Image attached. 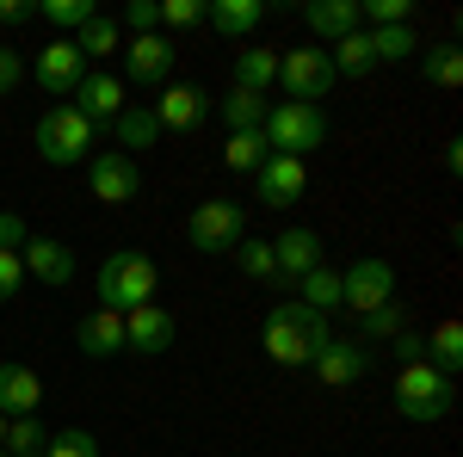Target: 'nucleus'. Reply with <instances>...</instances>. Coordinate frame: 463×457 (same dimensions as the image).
<instances>
[{"label":"nucleus","instance_id":"obj_1","mask_svg":"<svg viewBox=\"0 0 463 457\" xmlns=\"http://www.w3.org/2000/svg\"><path fill=\"white\" fill-rule=\"evenodd\" d=\"M93 290H99V309L130 316V309L155 303V290H161V266H155L148 253H137V247H118V253H106V260H99Z\"/></svg>","mask_w":463,"mask_h":457},{"label":"nucleus","instance_id":"obj_2","mask_svg":"<svg viewBox=\"0 0 463 457\" xmlns=\"http://www.w3.org/2000/svg\"><path fill=\"white\" fill-rule=\"evenodd\" d=\"M321 340H327V316L303 309L297 297H290V303H272V309H266L260 347H266V358H272V365H309Z\"/></svg>","mask_w":463,"mask_h":457},{"label":"nucleus","instance_id":"obj_3","mask_svg":"<svg viewBox=\"0 0 463 457\" xmlns=\"http://www.w3.org/2000/svg\"><path fill=\"white\" fill-rule=\"evenodd\" d=\"M451 408H458V384L451 377H439L427 358L420 365H402V377H395V414L402 421L432 426V421H445Z\"/></svg>","mask_w":463,"mask_h":457},{"label":"nucleus","instance_id":"obj_4","mask_svg":"<svg viewBox=\"0 0 463 457\" xmlns=\"http://www.w3.org/2000/svg\"><path fill=\"white\" fill-rule=\"evenodd\" d=\"M260 137H266V148L272 155H309V148H321L327 142V111L321 106H297V100H285V106L266 111V124H260Z\"/></svg>","mask_w":463,"mask_h":457},{"label":"nucleus","instance_id":"obj_5","mask_svg":"<svg viewBox=\"0 0 463 457\" xmlns=\"http://www.w3.org/2000/svg\"><path fill=\"white\" fill-rule=\"evenodd\" d=\"M93 137H99V130L74 106H50L37 118V155H43L50 167H80V155L93 148Z\"/></svg>","mask_w":463,"mask_h":457},{"label":"nucleus","instance_id":"obj_6","mask_svg":"<svg viewBox=\"0 0 463 457\" xmlns=\"http://www.w3.org/2000/svg\"><path fill=\"white\" fill-rule=\"evenodd\" d=\"M334 81H340V74L327 62V50H316V43L279 56V87H285V100H297V106H321Z\"/></svg>","mask_w":463,"mask_h":457},{"label":"nucleus","instance_id":"obj_7","mask_svg":"<svg viewBox=\"0 0 463 457\" xmlns=\"http://www.w3.org/2000/svg\"><path fill=\"white\" fill-rule=\"evenodd\" d=\"M383 303H395V266L377 260V253H364V260H353V266L340 272V309L371 316V309H383Z\"/></svg>","mask_w":463,"mask_h":457},{"label":"nucleus","instance_id":"obj_8","mask_svg":"<svg viewBox=\"0 0 463 457\" xmlns=\"http://www.w3.org/2000/svg\"><path fill=\"white\" fill-rule=\"evenodd\" d=\"M241 235H248V216H241V205H229V198L198 205L192 223H185V242L198 247V253H235Z\"/></svg>","mask_w":463,"mask_h":457},{"label":"nucleus","instance_id":"obj_9","mask_svg":"<svg viewBox=\"0 0 463 457\" xmlns=\"http://www.w3.org/2000/svg\"><path fill=\"white\" fill-rule=\"evenodd\" d=\"M309 371H316L327 389H353V384H364V371H371V347H358L353 334H327L316 347V358H309Z\"/></svg>","mask_w":463,"mask_h":457},{"label":"nucleus","instance_id":"obj_10","mask_svg":"<svg viewBox=\"0 0 463 457\" xmlns=\"http://www.w3.org/2000/svg\"><path fill=\"white\" fill-rule=\"evenodd\" d=\"M87 186H93L99 205H130V198L143 192L137 155H124V148H99V155H87Z\"/></svg>","mask_w":463,"mask_h":457},{"label":"nucleus","instance_id":"obj_11","mask_svg":"<svg viewBox=\"0 0 463 457\" xmlns=\"http://www.w3.org/2000/svg\"><path fill=\"white\" fill-rule=\"evenodd\" d=\"M32 81L50 93V100H74V87L87 81V62H80V50H74V37H56V43H43L32 62Z\"/></svg>","mask_w":463,"mask_h":457},{"label":"nucleus","instance_id":"obj_12","mask_svg":"<svg viewBox=\"0 0 463 457\" xmlns=\"http://www.w3.org/2000/svg\"><path fill=\"white\" fill-rule=\"evenodd\" d=\"M309 192V167L297 161V155H266L260 161V174H253V198L266 205V211H285Z\"/></svg>","mask_w":463,"mask_h":457},{"label":"nucleus","instance_id":"obj_13","mask_svg":"<svg viewBox=\"0 0 463 457\" xmlns=\"http://www.w3.org/2000/svg\"><path fill=\"white\" fill-rule=\"evenodd\" d=\"M155 124H161V130H179V137H185V130H198V124H204V118H211V93H204V87H192V81H167V87H161V100H155Z\"/></svg>","mask_w":463,"mask_h":457},{"label":"nucleus","instance_id":"obj_14","mask_svg":"<svg viewBox=\"0 0 463 457\" xmlns=\"http://www.w3.org/2000/svg\"><path fill=\"white\" fill-rule=\"evenodd\" d=\"M174 340H179V321H174V309H161V303H143V309H130V316H124V352L161 358Z\"/></svg>","mask_w":463,"mask_h":457},{"label":"nucleus","instance_id":"obj_15","mask_svg":"<svg viewBox=\"0 0 463 457\" xmlns=\"http://www.w3.org/2000/svg\"><path fill=\"white\" fill-rule=\"evenodd\" d=\"M272 266H279V290H285V284H297L303 272L327 266V242H321L316 229H285V235L272 242Z\"/></svg>","mask_w":463,"mask_h":457},{"label":"nucleus","instance_id":"obj_16","mask_svg":"<svg viewBox=\"0 0 463 457\" xmlns=\"http://www.w3.org/2000/svg\"><path fill=\"white\" fill-rule=\"evenodd\" d=\"M19 266H25L37 284H56V290H62V284H74V253L56 242V235H25Z\"/></svg>","mask_w":463,"mask_h":457},{"label":"nucleus","instance_id":"obj_17","mask_svg":"<svg viewBox=\"0 0 463 457\" xmlns=\"http://www.w3.org/2000/svg\"><path fill=\"white\" fill-rule=\"evenodd\" d=\"M74 111H80L93 130H111V118L124 111V81H118V74H87V81L74 87Z\"/></svg>","mask_w":463,"mask_h":457},{"label":"nucleus","instance_id":"obj_18","mask_svg":"<svg viewBox=\"0 0 463 457\" xmlns=\"http://www.w3.org/2000/svg\"><path fill=\"white\" fill-rule=\"evenodd\" d=\"M74 347L87 352V358H118V352H124V316L93 303L87 316L74 321Z\"/></svg>","mask_w":463,"mask_h":457},{"label":"nucleus","instance_id":"obj_19","mask_svg":"<svg viewBox=\"0 0 463 457\" xmlns=\"http://www.w3.org/2000/svg\"><path fill=\"white\" fill-rule=\"evenodd\" d=\"M124 56H130V81H143V87H167V81H174V62H179V50L161 32L155 37H130Z\"/></svg>","mask_w":463,"mask_h":457},{"label":"nucleus","instance_id":"obj_20","mask_svg":"<svg viewBox=\"0 0 463 457\" xmlns=\"http://www.w3.org/2000/svg\"><path fill=\"white\" fill-rule=\"evenodd\" d=\"M37 402H43V384H37L32 365H0V414L6 421H25V414H37Z\"/></svg>","mask_w":463,"mask_h":457},{"label":"nucleus","instance_id":"obj_21","mask_svg":"<svg viewBox=\"0 0 463 457\" xmlns=\"http://www.w3.org/2000/svg\"><path fill=\"white\" fill-rule=\"evenodd\" d=\"M303 25L316 37H327V43H340V37L364 32V13H358V0H309L303 6Z\"/></svg>","mask_w":463,"mask_h":457},{"label":"nucleus","instance_id":"obj_22","mask_svg":"<svg viewBox=\"0 0 463 457\" xmlns=\"http://www.w3.org/2000/svg\"><path fill=\"white\" fill-rule=\"evenodd\" d=\"M266 19V0H204V25L222 37H253Z\"/></svg>","mask_w":463,"mask_h":457},{"label":"nucleus","instance_id":"obj_23","mask_svg":"<svg viewBox=\"0 0 463 457\" xmlns=\"http://www.w3.org/2000/svg\"><path fill=\"white\" fill-rule=\"evenodd\" d=\"M111 137H118L124 155H137V148H155V142H161V124H155L148 106H124L118 118H111Z\"/></svg>","mask_w":463,"mask_h":457},{"label":"nucleus","instance_id":"obj_24","mask_svg":"<svg viewBox=\"0 0 463 457\" xmlns=\"http://www.w3.org/2000/svg\"><path fill=\"white\" fill-rule=\"evenodd\" d=\"M290 290H297V303H303V309H316V316H334V309H340V272H334V266L303 272Z\"/></svg>","mask_w":463,"mask_h":457},{"label":"nucleus","instance_id":"obj_25","mask_svg":"<svg viewBox=\"0 0 463 457\" xmlns=\"http://www.w3.org/2000/svg\"><path fill=\"white\" fill-rule=\"evenodd\" d=\"M427 365L439 371V377H451V384H458V365H463V321H439V328H432Z\"/></svg>","mask_w":463,"mask_h":457},{"label":"nucleus","instance_id":"obj_26","mask_svg":"<svg viewBox=\"0 0 463 457\" xmlns=\"http://www.w3.org/2000/svg\"><path fill=\"white\" fill-rule=\"evenodd\" d=\"M74 50H80V62H87V56H118V50H124V25L99 13V19H87V25L74 32Z\"/></svg>","mask_w":463,"mask_h":457},{"label":"nucleus","instance_id":"obj_27","mask_svg":"<svg viewBox=\"0 0 463 457\" xmlns=\"http://www.w3.org/2000/svg\"><path fill=\"white\" fill-rule=\"evenodd\" d=\"M235 87H248V93L279 87V50H241L235 56Z\"/></svg>","mask_w":463,"mask_h":457},{"label":"nucleus","instance_id":"obj_28","mask_svg":"<svg viewBox=\"0 0 463 457\" xmlns=\"http://www.w3.org/2000/svg\"><path fill=\"white\" fill-rule=\"evenodd\" d=\"M266 93H248V87H229V100H222V124H229V137L235 130H260L266 124Z\"/></svg>","mask_w":463,"mask_h":457},{"label":"nucleus","instance_id":"obj_29","mask_svg":"<svg viewBox=\"0 0 463 457\" xmlns=\"http://www.w3.org/2000/svg\"><path fill=\"white\" fill-rule=\"evenodd\" d=\"M272 148L260 130H235V137H222V167L229 174H260V161H266Z\"/></svg>","mask_w":463,"mask_h":457},{"label":"nucleus","instance_id":"obj_30","mask_svg":"<svg viewBox=\"0 0 463 457\" xmlns=\"http://www.w3.org/2000/svg\"><path fill=\"white\" fill-rule=\"evenodd\" d=\"M408 328V316H402V303H383V309H371V316H358V347H390L395 334Z\"/></svg>","mask_w":463,"mask_h":457},{"label":"nucleus","instance_id":"obj_31","mask_svg":"<svg viewBox=\"0 0 463 457\" xmlns=\"http://www.w3.org/2000/svg\"><path fill=\"white\" fill-rule=\"evenodd\" d=\"M420 74H427V87H439V93H451L463 81V50L458 43H432L427 62H420Z\"/></svg>","mask_w":463,"mask_h":457},{"label":"nucleus","instance_id":"obj_32","mask_svg":"<svg viewBox=\"0 0 463 457\" xmlns=\"http://www.w3.org/2000/svg\"><path fill=\"white\" fill-rule=\"evenodd\" d=\"M327 62H334V74H371V69H377V50H371V32L340 37Z\"/></svg>","mask_w":463,"mask_h":457},{"label":"nucleus","instance_id":"obj_33","mask_svg":"<svg viewBox=\"0 0 463 457\" xmlns=\"http://www.w3.org/2000/svg\"><path fill=\"white\" fill-rule=\"evenodd\" d=\"M371 50H377V62H408L420 50V37L414 25H371Z\"/></svg>","mask_w":463,"mask_h":457},{"label":"nucleus","instance_id":"obj_34","mask_svg":"<svg viewBox=\"0 0 463 457\" xmlns=\"http://www.w3.org/2000/svg\"><path fill=\"white\" fill-rule=\"evenodd\" d=\"M235 266L248 272L253 284H272L279 290V266H272V242H253V235H241V247H235Z\"/></svg>","mask_w":463,"mask_h":457},{"label":"nucleus","instance_id":"obj_35","mask_svg":"<svg viewBox=\"0 0 463 457\" xmlns=\"http://www.w3.org/2000/svg\"><path fill=\"white\" fill-rule=\"evenodd\" d=\"M37 19H43V25H56V32H80L87 19H99V6H93V0H43V6H37Z\"/></svg>","mask_w":463,"mask_h":457},{"label":"nucleus","instance_id":"obj_36","mask_svg":"<svg viewBox=\"0 0 463 457\" xmlns=\"http://www.w3.org/2000/svg\"><path fill=\"white\" fill-rule=\"evenodd\" d=\"M43 445H50V433L37 426V414H25V421H6V445H0L6 457H43Z\"/></svg>","mask_w":463,"mask_h":457},{"label":"nucleus","instance_id":"obj_37","mask_svg":"<svg viewBox=\"0 0 463 457\" xmlns=\"http://www.w3.org/2000/svg\"><path fill=\"white\" fill-rule=\"evenodd\" d=\"M43 457H99V439H93L87 426H69V433H50Z\"/></svg>","mask_w":463,"mask_h":457},{"label":"nucleus","instance_id":"obj_38","mask_svg":"<svg viewBox=\"0 0 463 457\" xmlns=\"http://www.w3.org/2000/svg\"><path fill=\"white\" fill-rule=\"evenodd\" d=\"M358 13L371 25H408L414 19V0H358Z\"/></svg>","mask_w":463,"mask_h":457},{"label":"nucleus","instance_id":"obj_39","mask_svg":"<svg viewBox=\"0 0 463 457\" xmlns=\"http://www.w3.org/2000/svg\"><path fill=\"white\" fill-rule=\"evenodd\" d=\"M161 25H167V32H192V25H204V0H161Z\"/></svg>","mask_w":463,"mask_h":457},{"label":"nucleus","instance_id":"obj_40","mask_svg":"<svg viewBox=\"0 0 463 457\" xmlns=\"http://www.w3.org/2000/svg\"><path fill=\"white\" fill-rule=\"evenodd\" d=\"M124 25H130V37H155L161 32V6H155V0H130Z\"/></svg>","mask_w":463,"mask_h":457},{"label":"nucleus","instance_id":"obj_41","mask_svg":"<svg viewBox=\"0 0 463 457\" xmlns=\"http://www.w3.org/2000/svg\"><path fill=\"white\" fill-rule=\"evenodd\" d=\"M25 290V266H19V253H0V303H13Z\"/></svg>","mask_w":463,"mask_h":457},{"label":"nucleus","instance_id":"obj_42","mask_svg":"<svg viewBox=\"0 0 463 457\" xmlns=\"http://www.w3.org/2000/svg\"><path fill=\"white\" fill-rule=\"evenodd\" d=\"M390 352L402 358V365H420V358H427V334H414V328H402V334L390 340Z\"/></svg>","mask_w":463,"mask_h":457},{"label":"nucleus","instance_id":"obj_43","mask_svg":"<svg viewBox=\"0 0 463 457\" xmlns=\"http://www.w3.org/2000/svg\"><path fill=\"white\" fill-rule=\"evenodd\" d=\"M19 81H25V56H19V50H6V43H0V100H6V93H13V87H19Z\"/></svg>","mask_w":463,"mask_h":457},{"label":"nucleus","instance_id":"obj_44","mask_svg":"<svg viewBox=\"0 0 463 457\" xmlns=\"http://www.w3.org/2000/svg\"><path fill=\"white\" fill-rule=\"evenodd\" d=\"M25 235H32V229H25V216L0 211V253H19V247H25Z\"/></svg>","mask_w":463,"mask_h":457},{"label":"nucleus","instance_id":"obj_45","mask_svg":"<svg viewBox=\"0 0 463 457\" xmlns=\"http://www.w3.org/2000/svg\"><path fill=\"white\" fill-rule=\"evenodd\" d=\"M25 19H37L32 0H0V25H25Z\"/></svg>","mask_w":463,"mask_h":457},{"label":"nucleus","instance_id":"obj_46","mask_svg":"<svg viewBox=\"0 0 463 457\" xmlns=\"http://www.w3.org/2000/svg\"><path fill=\"white\" fill-rule=\"evenodd\" d=\"M0 445H6V414H0Z\"/></svg>","mask_w":463,"mask_h":457},{"label":"nucleus","instance_id":"obj_47","mask_svg":"<svg viewBox=\"0 0 463 457\" xmlns=\"http://www.w3.org/2000/svg\"><path fill=\"white\" fill-rule=\"evenodd\" d=\"M0 457H6V452H0Z\"/></svg>","mask_w":463,"mask_h":457}]
</instances>
